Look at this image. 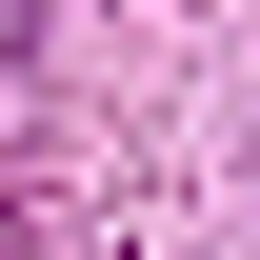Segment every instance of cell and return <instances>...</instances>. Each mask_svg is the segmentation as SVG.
<instances>
[{"label": "cell", "mask_w": 260, "mask_h": 260, "mask_svg": "<svg viewBox=\"0 0 260 260\" xmlns=\"http://www.w3.org/2000/svg\"><path fill=\"white\" fill-rule=\"evenodd\" d=\"M20 40H40V0H0V60H20Z\"/></svg>", "instance_id": "cell-1"}]
</instances>
